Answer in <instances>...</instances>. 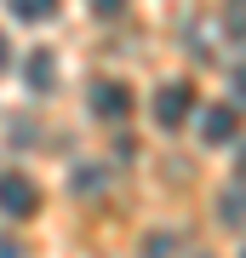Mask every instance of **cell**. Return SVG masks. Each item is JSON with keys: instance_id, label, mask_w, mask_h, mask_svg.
Returning a JSON list of instances; mask_svg holds the SVG:
<instances>
[{"instance_id": "9", "label": "cell", "mask_w": 246, "mask_h": 258, "mask_svg": "<svg viewBox=\"0 0 246 258\" xmlns=\"http://www.w3.org/2000/svg\"><path fill=\"white\" fill-rule=\"evenodd\" d=\"M235 92H240V103H246V63L235 69Z\"/></svg>"}, {"instance_id": "5", "label": "cell", "mask_w": 246, "mask_h": 258, "mask_svg": "<svg viewBox=\"0 0 246 258\" xmlns=\"http://www.w3.org/2000/svg\"><path fill=\"white\" fill-rule=\"evenodd\" d=\"M23 81L35 86V92H52V86H57V57L46 52V46H40V52H29V63H23Z\"/></svg>"}, {"instance_id": "2", "label": "cell", "mask_w": 246, "mask_h": 258, "mask_svg": "<svg viewBox=\"0 0 246 258\" xmlns=\"http://www.w3.org/2000/svg\"><path fill=\"white\" fill-rule=\"evenodd\" d=\"M195 115V86L189 81H166L160 92H155V126H183V120Z\"/></svg>"}, {"instance_id": "8", "label": "cell", "mask_w": 246, "mask_h": 258, "mask_svg": "<svg viewBox=\"0 0 246 258\" xmlns=\"http://www.w3.org/2000/svg\"><path fill=\"white\" fill-rule=\"evenodd\" d=\"M0 258H23V247H18L12 235H0Z\"/></svg>"}, {"instance_id": "6", "label": "cell", "mask_w": 246, "mask_h": 258, "mask_svg": "<svg viewBox=\"0 0 246 258\" xmlns=\"http://www.w3.org/2000/svg\"><path fill=\"white\" fill-rule=\"evenodd\" d=\"M12 18H23V23H46V18H57V0H12Z\"/></svg>"}, {"instance_id": "1", "label": "cell", "mask_w": 246, "mask_h": 258, "mask_svg": "<svg viewBox=\"0 0 246 258\" xmlns=\"http://www.w3.org/2000/svg\"><path fill=\"white\" fill-rule=\"evenodd\" d=\"M0 212L6 218H35L40 212V189L29 172H0Z\"/></svg>"}, {"instance_id": "3", "label": "cell", "mask_w": 246, "mask_h": 258, "mask_svg": "<svg viewBox=\"0 0 246 258\" xmlns=\"http://www.w3.org/2000/svg\"><path fill=\"white\" fill-rule=\"evenodd\" d=\"M132 86L126 81H98V86H92V115H98V120H126L132 115Z\"/></svg>"}, {"instance_id": "10", "label": "cell", "mask_w": 246, "mask_h": 258, "mask_svg": "<svg viewBox=\"0 0 246 258\" xmlns=\"http://www.w3.org/2000/svg\"><path fill=\"white\" fill-rule=\"evenodd\" d=\"M6 63H12V46H6V35H0V75H6Z\"/></svg>"}, {"instance_id": "7", "label": "cell", "mask_w": 246, "mask_h": 258, "mask_svg": "<svg viewBox=\"0 0 246 258\" xmlns=\"http://www.w3.org/2000/svg\"><path fill=\"white\" fill-rule=\"evenodd\" d=\"M92 6H98L103 18H115V12H126V0H92Z\"/></svg>"}, {"instance_id": "11", "label": "cell", "mask_w": 246, "mask_h": 258, "mask_svg": "<svg viewBox=\"0 0 246 258\" xmlns=\"http://www.w3.org/2000/svg\"><path fill=\"white\" fill-rule=\"evenodd\" d=\"M240 184H246V149H240Z\"/></svg>"}, {"instance_id": "4", "label": "cell", "mask_w": 246, "mask_h": 258, "mask_svg": "<svg viewBox=\"0 0 246 258\" xmlns=\"http://www.w3.org/2000/svg\"><path fill=\"white\" fill-rule=\"evenodd\" d=\"M240 138V109H229V103H212L201 115V144L218 149V144H235Z\"/></svg>"}]
</instances>
